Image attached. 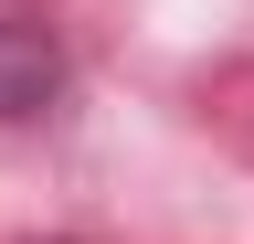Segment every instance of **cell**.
Listing matches in <instances>:
<instances>
[{
  "instance_id": "1",
  "label": "cell",
  "mask_w": 254,
  "mask_h": 244,
  "mask_svg": "<svg viewBox=\"0 0 254 244\" xmlns=\"http://www.w3.org/2000/svg\"><path fill=\"white\" fill-rule=\"evenodd\" d=\"M53 96H64V43H53V21L0 11V128L53 117Z\"/></svg>"
}]
</instances>
